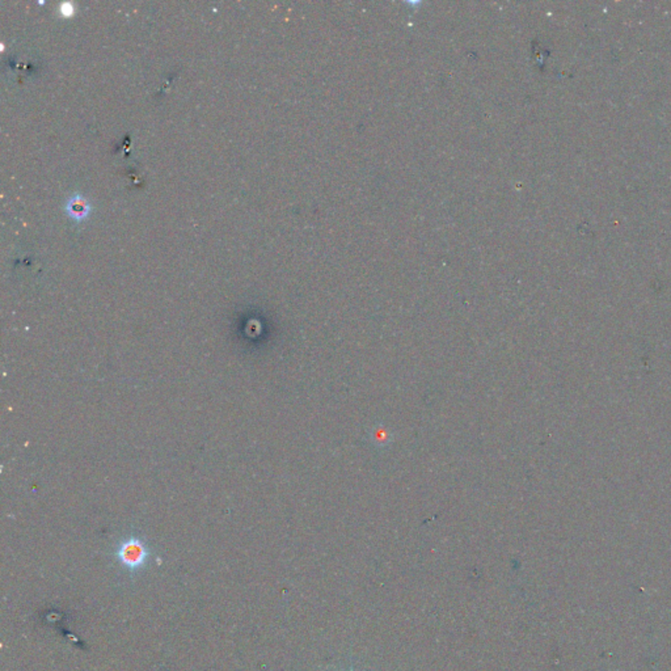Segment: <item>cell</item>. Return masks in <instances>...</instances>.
<instances>
[{
    "instance_id": "obj_4",
    "label": "cell",
    "mask_w": 671,
    "mask_h": 671,
    "mask_svg": "<svg viewBox=\"0 0 671 671\" xmlns=\"http://www.w3.org/2000/svg\"><path fill=\"white\" fill-rule=\"evenodd\" d=\"M350 671H354V670H353V666H351V667H350Z\"/></svg>"
},
{
    "instance_id": "obj_3",
    "label": "cell",
    "mask_w": 671,
    "mask_h": 671,
    "mask_svg": "<svg viewBox=\"0 0 671 671\" xmlns=\"http://www.w3.org/2000/svg\"><path fill=\"white\" fill-rule=\"evenodd\" d=\"M74 11L75 6L73 3H70V1H65V3L61 4V12H62V15H65V16L73 15Z\"/></svg>"
},
{
    "instance_id": "obj_2",
    "label": "cell",
    "mask_w": 671,
    "mask_h": 671,
    "mask_svg": "<svg viewBox=\"0 0 671 671\" xmlns=\"http://www.w3.org/2000/svg\"><path fill=\"white\" fill-rule=\"evenodd\" d=\"M65 212L73 221L82 223L91 215L92 205L82 194L75 193L67 198Z\"/></svg>"
},
{
    "instance_id": "obj_1",
    "label": "cell",
    "mask_w": 671,
    "mask_h": 671,
    "mask_svg": "<svg viewBox=\"0 0 671 671\" xmlns=\"http://www.w3.org/2000/svg\"><path fill=\"white\" fill-rule=\"evenodd\" d=\"M150 557L147 544L138 536H129L119 544L116 550V559L123 568L130 572H138L145 568Z\"/></svg>"
}]
</instances>
